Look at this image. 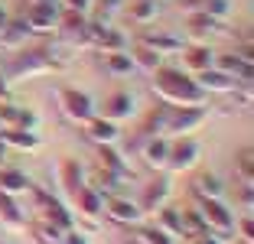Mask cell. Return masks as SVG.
Segmentation results:
<instances>
[{"label":"cell","instance_id":"1","mask_svg":"<svg viewBox=\"0 0 254 244\" xmlns=\"http://www.w3.org/2000/svg\"><path fill=\"white\" fill-rule=\"evenodd\" d=\"M153 91L163 98L170 108H205L209 95L195 85V78L183 68L157 65L153 68Z\"/></svg>","mask_w":254,"mask_h":244},{"label":"cell","instance_id":"2","mask_svg":"<svg viewBox=\"0 0 254 244\" xmlns=\"http://www.w3.org/2000/svg\"><path fill=\"white\" fill-rule=\"evenodd\" d=\"M195 215H199V222L205 231H212V235L218 238H228L235 235V212L228 205H225V199H212V202H199V208H195Z\"/></svg>","mask_w":254,"mask_h":244},{"label":"cell","instance_id":"3","mask_svg":"<svg viewBox=\"0 0 254 244\" xmlns=\"http://www.w3.org/2000/svg\"><path fill=\"white\" fill-rule=\"evenodd\" d=\"M56 108H59V114L68 121V124H88L91 118H95V104H91V98L85 95V91L78 88H59L56 91Z\"/></svg>","mask_w":254,"mask_h":244},{"label":"cell","instance_id":"4","mask_svg":"<svg viewBox=\"0 0 254 244\" xmlns=\"http://www.w3.org/2000/svg\"><path fill=\"white\" fill-rule=\"evenodd\" d=\"M101 215H108L114 225H130V228H137V225H140V218H143L140 205H137V202H130L127 195H121V192H111V195H105V199H101Z\"/></svg>","mask_w":254,"mask_h":244},{"label":"cell","instance_id":"5","mask_svg":"<svg viewBox=\"0 0 254 244\" xmlns=\"http://www.w3.org/2000/svg\"><path fill=\"white\" fill-rule=\"evenodd\" d=\"M205 114H209V108H170L166 137H186L189 130L205 124Z\"/></svg>","mask_w":254,"mask_h":244},{"label":"cell","instance_id":"6","mask_svg":"<svg viewBox=\"0 0 254 244\" xmlns=\"http://www.w3.org/2000/svg\"><path fill=\"white\" fill-rule=\"evenodd\" d=\"M36 202H39V212H43L39 222H49V225H56V228H62V231L72 228V212L62 205L59 195H49V192H43V189H36Z\"/></svg>","mask_w":254,"mask_h":244},{"label":"cell","instance_id":"7","mask_svg":"<svg viewBox=\"0 0 254 244\" xmlns=\"http://www.w3.org/2000/svg\"><path fill=\"white\" fill-rule=\"evenodd\" d=\"M59 16H62L59 3H30L23 23L30 26V33H53L59 26Z\"/></svg>","mask_w":254,"mask_h":244},{"label":"cell","instance_id":"8","mask_svg":"<svg viewBox=\"0 0 254 244\" xmlns=\"http://www.w3.org/2000/svg\"><path fill=\"white\" fill-rule=\"evenodd\" d=\"M202 156V147L189 137L170 140V156H166V170H192Z\"/></svg>","mask_w":254,"mask_h":244},{"label":"cell","instance_id":"9","mask_svg":"<svg viewBox=\"0 0 254 244\" xmlns=\"http://www.w3.org/2000/svg\"><path fill=\"white\" fill-rule=\"evenodd\" d=\"M46 72H53V68L46 62L43 49H33V52H26V56H20L16 62H10L3 75H7V78H33V75H46Z\"/></svg>","mask_w":254,"mask_h":244},{"label":"cell","instance_id":"10","mask_svg":"<svg viewBox=\"0 0 254 244\" xmlns=\"http://www.w3.org/2000/svg\"><path fill=\"white\" fill-rule=\"evenodd\" d=\"M186 30H189V36H195V39L225 36V33H228V23L218 20V16H209V13H199V10H192V13L186 16Z\"/></svg>","mask_w":254,"mask_h":244},{"label":"cell","instance_id":"11","mask_svg":"<svg viewBox=\"0 0 254 244\" xmlns=\"http://www.w3.org/2000/svg\"><path fill=\"white\" fill-rule=\"evenodd\" d=\"M195 85H199L205 95H232L241 81L232 78V75H225V72H218V68H205V72L195 75Z\"/></svg>","mask_w":254,"mask_h":244},{"label":"cell","instance_id":"12","mask_svg":"<svg viewBox=\"0 0 254 244\" xmlns=\"http://www.w3.org/2000/svg\"><path fill=\"white\" fill-rule=\"evenodd\" d=\"M166 156H170V137L163 133H153L140 143V160L153 170H166Z\"/></svg>","mask_w":254,"mask_h":244},{"label":"cell","instance_id":"13","mask_svg":"<svg viewBox=\"0 0 254 244\" xmlns=\"http://www.w3.org/2000/svg\"><path fill=\"white\" fill-rule=\"evenodd\" d=\"M166 199H170V179L166 176H160V179H153V183L143 189V195H140V212L143 215H157L160 208L166 205Z\"/></svg>","mask_w":254,"mask_h":244},{"label":"cell","instance_id":"14","mask_svg":"<svg viewBox=\"0 0 254 244\" xmlns=\"http://www.w3.org/2000/svg\"><path fill=\"white\" fill-rule=\"evenodd\" d=\"M189 189L195 192V199L199 202H212V199H225V183L215 176V173L202 170L192 176V183H189Z\"/></svg>","mask_w":254,"mask_h":244},{"label":"cell","instance_id":"15","mask_svg":"<svg viewBox=\"0 0 254 244\" xmlns=\"http://www.w3.org/2000/svg\"><path fill=\"white\" fill-rule=\"evenodd\" d=\"M212 68H218V72L232 75V78L238 81H251V59H245L241 52H222V56H215V62H212Z\"/></svg>","mask_w":254,"mask_h":244},{"label":"cell","instance_id":"16","mask_svg":"<svg viewBox=\"0 0 254 244\" xmlns=\"http://www.w3.org/2000/svg\"><path fill=\"white\" fill-rule=\"evenodd\" d=\"M0 127H16V130H36L39 118L30 108H13V104H0Z\"/></svg>","mask_w":254,"mask_h":244},{"label":"cell","instance_id":"17","mask_svg":"<svg viewBox=\"0 0 254 244\" xmlns=\"http://www.w3.org/2000/svg\"><path fill=\"white\" fill-rule=\"evenodd\" d=\"M82 130H85V137H88L91 143H95V147H105V143H114L118 140V124H114V121H108V118H91L88 124H82Z\"/></svg>","mask_w":254,"mask_h":244},{"label":"cell","instance_id":"18","mask_svg":"<svg viewBox=\"0 0 254 244\" xmlns=\"http://www.w3.org/2000/svg\"><path fill=\"white\" fill-rule=\"evenodd\" d=\"M43 56L46 62H49V68H68L75 62V56H78V46L65 43V39H53L49 46H43Z\"/></svg>","mask_w":254,"mask_h":244},{"label":"cell","instance_id":"19","mask_svg":"<svg viewBox=\"0 0 254 244\" xmlns=\"http://www.w3.org/2000/svg\"><path fill=\"white\" fill-rule=\"evenodd\" d=\"M183 62H186L189 72H205V68H212V62H215V52L209 49V43H195V46H183L180 49Z\"/></svg>","mask_w":254,"mask_h":244},{"label":"cell","instance_id":"20","mask_svg":"<svg viewBox=\"0 0 254 244\" xmlns=\"http://www.w3.org/2000/svg\"><path fill=\"white\" fill-rule=\"evenodd\" d=\"M72 199H75V205H78V215H82V218H88V222L95 225L98 215H101V199H105V195L98 192L95 185H82Z\"/></svg>","mask_w":254,"mask_h":244},{"label":"cell","instance_id":"21","mask_svg":"<svg viewBox=\"0 0 254 244\" xmlns=\"http://www.w3.org/2000/svg\"><path fill=\"white\" fill-rule=\"evenodd\" d=\"M33 185H30V176L23 170H16V166H0V192H7V195H23V192H30Z\"/></svg>","mask_w":254,"mask_h":244},{"label":"cell","instance_id":"22","mask_svg":"<svg viewBox=\"0 0 254 244\" xmlns=\"http://www.w3.org/2000/svg\"><path fill=\"white\" fill-rule=\"evenodd\" d=\"M59 183H62V192H68V195H75L82 185H88L82 163H75V160H65V163H62V166H59Z\"/></svg>","mask_w":254,"mask_h":244},{"label":"cell","instance_id":"23","mask_svg":"<svg viewBox=\"0 0 254 244\" xmlns=\"http://www.w3.org/2000/svg\"><path fill=\"white\" fill-rule=\"evenodd\" d=\"M134 114V95L130 91H114L111 98L105 101V118L108 121H124V118H130Z\"/></svg>","mask_w":254,"mask_h":244},{"label":"cell","instance_id":"24","mask_svg":"<svg viewBox=\"0 0 254 244\" xmlns=\"http://www.w3.org/2000/svg\"><path fill=\"white\" fill-rule=\"evenodd\" d=\"M140 43H143V46H150L153 52H160V56H176V52L186 46L180 36H173V33H143Z\"/></svg>","mask_w":254,"mask_h":244},{"label":"cell","instance_id":"25","mask_svg":"<svg viewBox=\"0 0 254 244\" xmlns=\"http://www.w3.org/2000/svg\"><path fill=\"white\" fill-rule=\"evenodd\" d=\"M30 36L33 33L23 20H7V26L0 30V49H20V46H26Z\"/></svg>","mask_w":254,"mask_h":244},{"label":"cell","instance_id":"26","mask_svg":"<svg viewBox=\"0 0 254 244\" xmlns=\"http://www.w3.org/2000/svg\"><path fill=\"white\" fill-rule=\"evenodd\" d=\"M0 137H3V143H7V147L26 150V153H36V150H39L36 130H16V127H3V130H0Z\"/></svg>","mask_w":254,"mask_h":244},{"label":"cell","instance_id":"27","mask_svg":"<svg viewBox=\"0 0 254 244\" xmlns=\"http://www.w3.org/2000/svg\"><path fill=\"white\" fill-rule=\"evenodd\" d=\"M180 3L189 10V13L199 10V13L218 16V20H228V16H232V0H180Z\"/></svg>","mask_w":254,"mask_h":244},{"label":"cell","instance_id":"28","mask_svg":"<svg viewBox=\"0 0 254 244\" xmlns=\"http://www.w3.org/2000/svg\"><path fill=\"white\" fill-rule=\"evenodd\" d=\"M98 150H101V170H105V173L121 176V179L130 176V166H127V160L114 150V143H105V147H98Z\"/></svg>","mask_w":254,"mask_h":244},{"label":"cell","instance_id":"29","mask_svg":"<svg viewBox=\"0 0 254 244\" xmlns=\"http://www.w3.org/2000/svg\"><path fill=\"white\" fill-rule=\"evenodd\" d=\"M157 228H163L170 238H183L186 235V222H183V212H176V208H160L157 212Z\"/></svg>","mask_w":254,"mask_h":244},{"label":"cell","instance_id":"30","mask_svg":"<svg viewBox=\"0 0 254 244\" xmlns=\"http://www.w3.org/2000/svg\"><path fill=\"white\" fill-rule=\"evenodd\" d=\"M127 16L137 23V26H147L160 16V0H130V10Z\"/></svg>","mask_w":254,"mask_h":244},{"label":"cell","instance_id":"31","mask_svg":"<svg viewBox=\"0 0 254 244\" xmlns=\"http://www.w3.org/2000/svg\"><path fill=\"white\" fill-rule=\"evenodd\" d=\"M134 59H130V52H127V49H121V52H105V72L108 75H118V78H121V75H130V72H134Z\"/></svg>","mask_w":254,"mask_h":244},{"label":"cell","instance_id":"32","mask_svg":"<svg viewBox=\"0 0 254 244\" xmlns=\"http://www.w3.org/2000/svg\"><path fill=\"white\" fill-rule=\"evenodd\" d=\"M0 222L7 225V228H23V208L7 192H0Z\"/></svg>","mask_w":254,"mask_h":244},{"label":"cell","instance_id":"33","mask_svg":"<svg viewBox=\"0 0 254 244\" xmlns=\"http://www.w3.org/2000/svg\"><path fill=\"white\" fill-rule=\"evenodd\" d=\"M130 59H134V65H137V68H147V72H153L157 65H163V56H160V52H153L150 46H143L140 39H137L134 52H130Z\"/></svg>","mask_w":254,"mask_h":244},{"label":"cell","instance_id":"34","mask_svg":"<svg viewBox=\"0 0 254 244\" xmlns=\"http://www.w3.org/2000/svg\"><path fill=\"white\" fill-rule=\"evenodd\" d=\"M166 118H170V108L150 111V118L143 121V127H140V133H143V137H153V133H163V137H166Z\"/></svg>","mask_w":254,"mask_h":244},{"label":"cell","instance_id":"35","mask_svg":"<svg viewBox=\"0 0 254 244\" xmlns=\"http://www.w3.org/2000/svg\"><path fill=\"white\" fill-rule=\"evenodd\" d=\"M33 235L43 244H59L62 241V228H56V225H49V222H39V218H36V225H33Z\"/></svg>","mask_w":254,"mask_h":244},{"label":"cell","instance_id":"36","mask_svg":"<svg viewBox=\"0 0 254 244\" xmlns=\"http://www.w3.org/2000/svg\"><path fill=\"white\" fill-rule=\"evenodd\" d=\"M235 163H238V173H241V179H245V185H254V150L245 147Z\"/></svg>","mask_w":254,"mask_h":244},{"label":"cell","instance_id":"37","mask_svg":"<svg viewBox=\"0 0 254 244\" xmlns=\"http://www.w3.org/2000/svg\"><path fill=\"white\" fill-rule=\"evenodd\" d=\"M143 244H176V238H170L163 228H137L134 231Z\"/></svg>","mask_w":254,"mask_h":244},{"label":"cell","instance_id":"38","mask_svg":"<svg viewBox=\"0 0 254 244\" xmlns=\"http://www.w3.org/2000/svg\"><path fill=\"white\" fill-rule=\"evenodd\" d=\"M235 228L241 231V241H245V244H254V215L251 212H248L241 222H235Z\"/></svg>","mask_w":254,"mask_h":244},{"label":"cell","instance_id":"39","mask_svg":"<svg viewBox=\"0 0 254 244\" xmlns=\"http://www.w3.org/2000/svg\"><path fill=\"white\" fill-rule=\"evenodd\" d=\"M183 241L186 244H222V238L212 235V231H199V235H186Z\"/></svg>","mask_w":254,"mask_h":244},{"label":"cell","instance_id":"40","mask_svg":"<svg viewBox=\"0 0 254 244\" xmlns=\"http://www.w3.org/2000/svg\"><path fill=\"white\" fill-rule=\"evenodd\" d=\"M91 3H95V0H59V7H62V10H78V13L91 10Z\"/></svg>","mask_w":254,"mask_h":244},{"label":"cell","instance_id":"41","mask_svg":"<svg viewBox=\"0 0 254 244\" xmlns=\"http://www.w3.org/2000/svg\"><path fill=\"white\" fill-rule=\"evenodd\" d=\"M59 244H88V238L78 235L75 228H68V231H62V241H59Z\"/></svg>","mask_w":254,"mask_h":244},{"label":"cell","instance_id":"42","mask_svg":"<svg viewBox=\"0 0 254 244\" xmlns=\"http://www.w3.org/2000/svg\"><path fill=\"white\" fill-rule=\"evenodd\" d=\"M98 3H101V10H105V13H114V10L124 7V0H98Z\"/></svg>","mask_w":254,"mask_h":244},{"label":"cell","instance_id":"43","mask_svg":"<svg viewBox=\"0 0 254 244\" xmlns=\"http://www.w3.org/2000/svg\"><path fill=\"white\" fill-rule=\"evenodd\" d=\"M10 101V88H7V75L0 72V104H7Z\"/></svg>","mask_w":254,"mask_h":244},{"label":"cell","instance_id":"44","mask_svg":"<svg viewBox=\"0 0 254 244\" xmlns=\"http://www.w3.org/2000/svg\"><path fill=\"white\" fill-rule=\"evenodd\" d=\"M7 20H10V13L3 7H0V30H3V26H7Z\"/></svg>","mask_w":254,"mask_h":244},{"label":"cell","instance_id":"45","mask_svg":"<svg viewBox=\"0 0 254 244\" xmlns=\"http://www.w3.org/2000/svg\"><path fill=\"white\" fill-rule=\"evenodd\" d=\"M3 156H7V143H3V137H0V163H3Z\"/></svg>","mask_w":254,"mask_h":244},{"label":"cell","instance_id":"46","mask_svg":"<svg viewBox=\"0 0 254 244\" xmlns=\"http://www.w3.org/2000/svg\"><path fill=\"white\" fill-rule=\"evenodd\" d=\"M124 244H143V241H140V238H137V235H130V238H127Z\"/></svg>","mask_w":254,"mask_h":244},{"label":"cell","instance_id":"47","mask_svg":"<svg viewBox=\"0 0 254 244\" xmlns=\"http://www.w3.org/2000/svg\"><path fill=\"white\" fill-rule=\"evenodd\" d=\"M30 3H59V0H30Z\"/></svg>","mask_w":254,"mask_h":244},{"label":"cell","instance_id":"48","mask_svg":"<svg viewBox=\"0 0 254 244\" xmlns=\"http://www.w3.org/2000/svg\"><path fill=\"white\" fill-rule=\"evenodd\" d=\"M238 244H245V241H238Z\"/></svg>","mask_w":254,"mask_h":244},{"label":"cell","instance_id":"49","mask_svg":"<svg viewBox=\"0 0 254 244\" xmlns=\"http://www.w3.org/2000/svg\"><path fill=\"white\" fill-rule=\"evenodd\" d=\"M0 130H3V127H0Z\"/></svg>","mask_w":254,"mask_h":244},{"label":"cell","instance_id":"50","mask_svg":"<svg viewBox=\"0 0 254 244\" xmlns=\"http://www.w3.org/2000/svg\"><path fill=\"white\" fill-rule=\"evenodd\" d=\"M160 3H163V0H160Z\"/></svg>","mask_w":254,"mask_h":244},{"label":"cell","instance_id":"51","mask_svg":"<svg viewBox=\"0 0 254 244\" xmlns=\"http://www.w3.org/2000/svg\"><path fill=\"white\" fill-rule=\"evenodd\" d=\"M0 244H3V241H0Z\"/></svg>","mask_w":254,"mask_h":244}]
</instances>
